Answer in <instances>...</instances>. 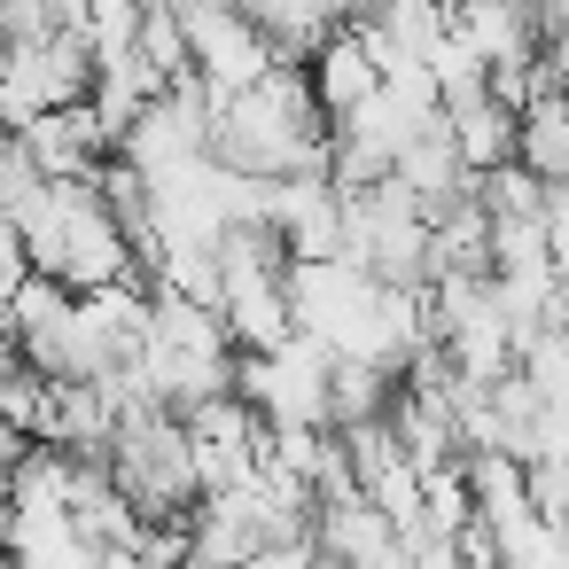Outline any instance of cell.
I'll list each match as a JSON object with an SVG mask.
<instances>
[{
    "instance_id": "6da1fadb",
    "label": "cell",
    "mask_w": 569,
    "mask_h": 569,
    "mask_svg": "<svg viewBox=\"0 0 569 569\" xmlns=\"http://www.w3.org/2000/svg\"><path fill=\"white\" fill-rule=\"evenodd\" d=\"M24 234V266L71 297H94V289H118V281H141L133 273V242L126 227L110 219V203L94 196V180H56L40 196V211L17 227Z\"/></svg>"
},
{
    "instance_id": "7a4b0ae2",
    "label": "cell",
    "mask_w": 569,
    "mask_h": 569,
    "mask_svg": "<svg viewBox=\"0 0 569 569\" xmlns=\"http://www.w3.org/2000/svg\"><path fill=\"white\" fill-rule=\"evenodd\" d=\"M102 468H110L118 499H126L141 522H188V515L203 507L196 452H188V421L164 413V406H126V413L110 421Z\"/></svg>"
},
{
    "instance_id": "3957f363",
    "label": "cell",
    "mask_w": 569,
    "mask_h": 569,
    "mask_svg": "<svg viewBox=\"0 0 569 569\" xmlns=\"http://www.w3.org/2000/svg\"><path fill=\"white\" fill-rule=\"evenodd\" d=\"M180 32H188V63L196 79H211L219 94H250L273 71V48L258 40V24L234 9V0H180Z\"/></svg>"
},
{
    "instance_id": "277c9868",
    "label": "cell",
    "mask_w": 569,
    "mask_h": 569,
    "mask_svg": "<svg viewBox=\"0 0 569 569\" xmlns=\"http://www.w3.org/2000/svg\"><path fill=\"white\" fill-rule=\"evenodd\" d=\"M266 227L281 234L289 266H320V258H343V196L328 172H297V180H273L266 188Z\"/></svg>"
},
{
    "instance_id": "5b68a950",
    "label": "cell",
    "mask_w": 569,
    "mask_h": 569,
    "mask_svg": "<svg viewBox=\"0 0 569 569\" xmlns=\"http://www.w3.org/2000/svg\"><path fill=\"white\" fill-rule=\"evenodd\" d=\"M17 149H24V164H32L40 180H94V172L118 157V141L102 133V118H94L87 102L48 110V118H24V126H17Z\"/></svg>"
},
{
    "instance_id": "8992f818",
    "label": "cell",
    "mask_w": 569,
    "mask_h": 569,
    "mask_svg": "<svg viewBox=\"0 0 569 569\" xmlns=\"http://www.w3.org/2000/svg\"><path fill=\"white\" fill-rule=\"evenodd\" d=\"M305 87H312L320 118H328V126H343V118H359V110L375 102L382 71H375V56H367L351 32H336L328 48H312V56H305Z\"/></svg>"
},
{
    "instance_id": "52a82bcc",
    "label": "cell",
    "mask_w": 569,
    "mask_h": 569,
    "mask_svg": "<svg viewBox=\"0 0 569 569\" xmlns=\"http://www.w3.org/2000/svg\"><path fill=\"white\" fill-rule=\"evenodd\" d=\"M515 164L538 188H569V102L561 94L522 102V118H515Z\"/></svg>"
},
{
    "instance_id": "ba28073f",
    "label": "cell",
    "mask_w": 569,
    "mask_h": 569,
    "mask_svg": "<svg viewBox=\"0 0 569 569\" xmlns=\"http://www.w3.org/2000/svg\"><path fill=\"white\" fill-rule=\"evenodd\" d=\"M9 157H17V133H9V126H0V172H9Z\"/></svg>"
},
{
    "instance_id": "9c48e42d",
    "label": "cell",
    "mask_w": 569,
    "mask_h": 569,
    "mask_svg": "<svg viewBox=\"0 0 569 569\" xmlns=\"http://www.w3.org/2000/svg\"><path fill=\"white\" fill-rule=\"evenodd\" d=\"M0 522H9V468H0Z\"/></svg>"
}]
</instances>
